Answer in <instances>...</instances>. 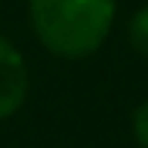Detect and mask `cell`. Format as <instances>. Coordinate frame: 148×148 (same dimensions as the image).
<instances>
[{"label":"cell","mask_w":148,"mask_h":148,"mask_svg":"<svg viewBox=\"0 0 148 148\" xmlns=\"http://www.w3.org/2000/svg\"><path fill=\"white\" fill-rule=\"evenodd\" d=\"M131 131H135V141L141 148H148V101H141L131 114Z\"/></svg>","instance_id":"4"},{"label":"cell","mask_w":148,"mask_h":148,"mask_svg":"<svg viewBox=\"0 0 148 148\" xmlns=\"http://www.w3.org/2000/svg\"><path fill=\"white\" fill-rule=\"evenodd\" d=\"M128 40H131V47H135L138 54L148 57V7H141L138 14L131 17V24H128Z\"/></svg>","instance_id":"3"},{"label":"cell","mask_w":148,"mask_h":148,"mask_svg":"<svg viewBox=\"0 0 148 148\" xmlns=\"http://www.w3.org/2000/svg\"><path fill=\"white\" fill-rule=\"evenodd\" d=\"M27 91H30L27 61L7 37H0V121L20 111V104L27 101Z\"/></svg>","instance_id":"2"},{"label":"cell","mask_w":148,"mask_h":148,"mask_svg":"<svg viewBox=\"0 0 148 148\" xmlns=\"http://www.w3.org/2000/svg\"><path fill=\"white\" fill-rule=\"evenodd\" d=\"M114 0H30V27L57 57L77 61L108 40Z\"/></svg>","instance_id":"1"}]
</instances>
